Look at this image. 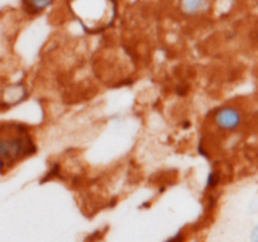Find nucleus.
<instances>
[{
    "mask_svg": "<svg viewBox=\"0 0 258 242\" xmlns=\"http://www.w3.org/2000/svg\"><path fill=\"white\" fill-rule=\"evenodd\" d=\"M35 151L37 146L27 126L15 121L0 123V173L9 170Z\"/></svg>",
    "mask_w": 258,
    "mask_h": 242,
    "instance_id": "obj_1",
    "label": "nucleus"
},
{
    "mask_svg": "<svg viewBox=\"0 0 258 242\" xmlns=\"http://www.w3.org/2000/svg\"><path fill=\"white\" fill-rule=\"evenodd\" d=\"M217 124L224 130H233L241 124V115L233 107H226L219 110L216 117Z\"/></svg>",
    "mask_w": 258,
    "mask_h": 242,
    "instance_id": "obj_2",
    "label": "nucleus"
},
{
    "mask_svg": "<svg viewBox=\"0 0 258 242\" xmlns=\"http://www.w3.org/2000/svg\"><path fill=\"white\" fill-rule=\"evenodd\" d=\"M25 5V9L29 13H37L42 12L44 8L52 3V0H23Z\"/></svg>",
    "mask_w": 258,
    "mask_h": 242,
    "instance_id": "obj_3",
    "label": "nucleus"
},
{
    "mask_svg": "<svg viewBox=\"0 0 258 242\" xmlns=\"http://www.w3.org/2000/svg\"><path fill=\"white\" fill-rule=\"evenodd\" d=\"M206 7V0H184L183 9L186 13H197Z\"/></svg>",
    "mask_w": 258,
    "mask_h": 242,
    "instance_id": "obj_4",
    "label": "nucleus"
},
{
    "mask_svg": "<svg viewBox=\"0 0 258 242\" xmlns=\"http://www.w3.org/2000/svg\"><path fill=\"white\" fill-rule=\"evenodd\" d=\"M166 242H183V237H181V234L179 233V234H176V236H174L173 238H170L169 241H166Z\"/></svg>",
    "mask_w": 258,
    "mask_h": 242,
    "instance_id": "obj_5",
    "label": "nucleus"
}]
</instances>
